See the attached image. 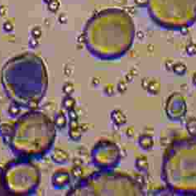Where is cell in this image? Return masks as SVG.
<instances>
[{"label":"cell","instance_id":"e0dca14e","mask_svg":"<svg viewBox=\"0 0 196 196\" xmlns=\"http://www.w3.org/2000/svg\"><path fill=\"white\" fill-rule=\"evenodd\" d=\"M60 8V3L58 0H52L48 4H47V8L48 10L52 12H56L59 10Z\"/></svg>","mask_w":196,"mask_h":196},{"label":"cell","instance_id":"ac0fdd59","mask_svg":"<svg viewBox=\"0 0 196 196\" xmlns=\"http://www.w3.org/2000/svg\"><path fill=\"white\" fill-rule=\"evenodd\" d=\"M3 31L5 33H10L13 31V24L10 22V21H6L3 23Z\"/></svg>","mask_w":196,"mask_h":196},{"label":"cell","instance_id":"52a82bcc","mask_svg":"<svg viewBox=\"0 0 196 196\" xmlns=\"http://www.w3.org/2000/svg\"><path fill=\"white\" fill-rule=\"evenodd\" d=\"M3 179L9 195L32 196L40 187L41 174L32 161L16 157L3 168Z\"/></svg>","mask_w":196,"mask_h":196},{"label":"cell","instance_id":"7402d4cb","mask_svg":"<svg viewBox=\"0 0 196 196\" xmlns=\"http://www.w3.org/2000/svg\"><path fill=\"white\" fill-rule=\"evenodd\" d=\"M58 21H59V23H61V24H65V23H67V17H66V16H65L64 13L63 14H61V15L59 16Z\"/></svg>","mask_w":196,"mask_h":196},{"label":"cell","instance_id":"6da1fadb","mask_svg":"<svg viewBox=\"0 0 196 196\" xmlns=\"http://www.w3.org/2000/svg\"><path fill=\"white\" fill-rule=\"evenodd\" d=\"M132 17L120 8H108L90 17L84 29V42L93 57L101 61L120 59L131 49L135 38Z\"/></svg>","mask_w":196,"mask_h":196},{"label":"cell","instance_id":"5bb4252c","mask_svg":"<svg viewBox=\"0 0 196 196\" xmlns=\"http://www.w3.org/2000/svg\"><path fill=\"white\" fill-rule=\"evenodd\" d=\"M23 109V108H21L19 105L14 104V103H11L10 106L8 107V109L7 110V113H8V115L9 116V118H17L22 114V110Z\"/></svg>","mask_w":196,"mask_h":196},{"label":"cell","instance_id":"d6986e66","mask_svg":"<svg viewBox=\"0 0 196 196\" xmlns=\"http://www.w3.org/2000/svg\"><path fill=\"white\" fill-rule=\"evenodd\" d=\"M82 173H83V171H82L81 166H76L75 167L72 169V176L75 179H80Z\"/></svg>","mask_w":196,"mask_h":196},{"label":"cell","instance_id":"ffe728a7","mask_svg":"<svg viewBox=\"0 0 196 196\" xmlns=\"http://www.w3.org/2000/svg\"><path fill=\"white\" fill-rule=\"evenodd\" d=\"M31 36L35 39L40 38L41 36V29L39 27H35L31 30Z\"/></svg>","mask_w":196,"mask_h":196},{"label":"cell","instance_id":"2e32d148","mask_svg":"<svg viewBox=\"0 0 196 196\" xmlns=\"http://www.w3.org/2000/svg\"><path fill=\"white\" fill-rule=\"evenodd\" d=\"M62 92L65 94V95H71L75 92V87L74 85L70 82L65 83L62 86Z\"/></svg>","mask_w":196,"mask_h":196},{"label":"cell","instance_id":"d4e9b609","mask_svg":"<svg viewBox=\"0 0 196 196\" xmlns=\"http://www.w3.org/2000/svg\"><path fill=\"white\" fill-rule=\"evenodd\" d=\"M0 123H1V115H0Z\"/></svg>","mask_w":196,"mask_h":196},{"label":"cell","instance_id":"44dd1931","mask_svg":"<svg viewBox=\"0 0 196 196\" xmlns=\"http://www.w3.org/2000/svg\"><path fill=\"white\" fill-rule=\"evenodd\" d=\"M28 46L31 47V48H32V49H34L36 48V46H38V41H37V39H35L33 37H32L28 41Z\"/></svg>","mask_w":196,"mask_h":196},{"label":"cell","instance_id":"5b68a950","mask_svg":"<svg viewBox=\"0 0 196 196\" xmlns=\"http://www.w3.org/2000/svg\"><path fill=\"white\" fill-rule=\"evenodd\" d=\"M142 185L133 177L113 171H100L80 179L68 196L144 195Z\"/></svg>","mask_w":196,"mask_h":196},{"label":"cell","instance_id":"8992f818","mask_svg":"<svg viewBox=\"0 0 196 196\" xmlns=\"http://www.w3.org/2000/svg\"><path fill=\"white\" fill-rule=\"evenodd\" d=\"M148 13L162 28L179 31L196 23V0H146Z\"/></svg>","mask_w":196,"mask_h":196},{"label":"cell","instance_id":"cb8c5ba5","mask_svg":"<svg viewBox=\"0 0 196 196\" xmlns=\"http://www.w3.org/2000/svg\"><path fill=\"white\" fill-rule=\"evenodd\" d=\"M42 1H43V2H44V3H45L46 4H48V3H50V2H51L52 0H42Z\"/></svg>","mask_w":196,"mask_h":196},{"label":"cell","instance_id":"7c38bea8","mask_svg":"<svg viewBox=\"0 0 196 196\" xmlns=\"http://www.w3.org/2000/svg\"><path fill=\"white\" fill-rule=\"evenodd\" d=\"M53 122L55 123L56 129L63 130L68 125V118L62 111H59L54 116Z\"/></svg>","mask_w":196,"mask_h":196},{"label":"cell","instance_id":"603a6c76","mask_svg":"<svg viewBox=\"0 0 196 196\" xmlns=\"http://www.w3.org/2000/svg\"><path fill=\"white\" fill-rule=\"evenodd\" d=\"M6 13V8L4 6H0V16L3 17Z\"/></svg>","mask_w":196,"mask_h":196},{"label":"cell","instance_id":"9c48e42d","mask_svg":"<svg viewBox=\"0 0 196 196\" xmlns=\"http://www.w3.org/2000/svg\"><path fill=\"white\" fill-rule=\"evenodd\" d=\"M68 118V137L74 142H80L82 138L80 127L79 124V117L75 109L67 112Z\"/></svg>","mask_w":196,"mask_h":196},{"label":"cell","instance_id":"30bf717a","mask_svg":"<svg viewBox=\"0 0 196 196\" xmlns=\"http://www.w3.org/2000/svg\"><path fill=\"white\" fill-rule=\"evenodd\" d=\"M51 182L53 189L56 190H65L70 185L71 175L66 170L60 169L52 174Z\"/></svg>","mask_w":196,"mask_h":196},{"label":"cell","instance_id":"4fadbf2b","mask_svg":"<svg viewBox=\"0 0 196 196\" xmlns=\"http://www.w3.org/2000/svg\"><path fill=\"white\" fill-rule=\"evenodd\" d=\"M61 107L65 111H70L75 109L76 106V101L71 95H65L62 100H61Z\"/></svg>","mask_w":196,"mask_h":196},{"label":"cell","instance_id":"9a60e30c","mask_svg":"<svg viewBox=\"0 0 196 196\" xmlns=\"http://www.w3.org/2000/svg\"><path fill=\"white\" fill-rule=\"evenodd\" d=\"M111 119L116 125H122L125 122V117L118 110H114L111 113Z\"/></svg>","mask_w":196,"mask_h":196},{"label":"cell","instance_id":"ba28073f","mask_svg":"<svg viewBox=\"0 0 196 196\" xmlns=\"http://www.w3.org/2000/svg\"><path fill=\"white\" fill-rule=\"evenodd\" d=\"M92 164L99 171H113L121 162L118 146L109 140H100L90 151Z\"/></svg>","mask_w":196,"mask_h":196},{"label":"cell","instance_id":"277c9868","mask_svg":"<svg viewBox=\"0 0 196 196\" xmlns=\"http://www.w3.org/2000/svg\"><path fill=\"white\" fill-rule=\"evenodd\" d=\"M176 139L171 146L179 154L166 149V154L177 158L163 157L162 164L177 165L176 166H162V178L169 190L177 195H196V138Z\"/></svg>","mask_w":196,"mask_h":196},{"label":"cell","instance_id":"7a4b0ae2","mask_svg":"<svg viewBox=\"0 0 196 196\" xmlns=\"http://www.w3.org/2000/svg\"><path fill=\"white\" fill-rule=\"evenodd\" d=\"M0 83L6 97L23 109H37L48 89V72L42 59L25 52L3 65Z\"/></svg>","mask_w":196,"mask_h":196},{"label":"cell","instance_id":"8fae6325","mask_svg":"<svg viewBox=\"0 0 196 196\" xmlns=\"http://www.w3.org/2000/svg\"><path fill=\"white\" fill-rule=\"evenodd\" d=\"M51 158L55 164L57 165H65L69 161V156L67 151L60 148H53L51 151Z\"/></svg>","mask_w":196,"mask_h":196},{"label":"cell","instance_id":"3957f363","mask_svg":"<svg viewBox=\"0 0 196 196\" xmlns=\"http://www.w3.org/2000/svg\"><path fill=\"white\" fill-rule=\"evenodd\" d=\"M0 138L16 157L38 162L53 150L56 127L46 113L28 110L15 122L1 124Z\"/></svg>","mask_w":196,"mask_h":196}]
</instances>
